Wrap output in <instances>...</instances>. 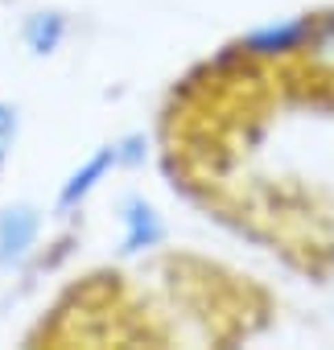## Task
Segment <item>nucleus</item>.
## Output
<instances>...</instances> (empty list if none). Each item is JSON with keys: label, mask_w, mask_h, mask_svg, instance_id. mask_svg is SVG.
Wrapping results in <instances>:
<instances>
[{"label": "nucleus", "mask_w": 334, "mask_h": 350, "mask_svg": "<svg viewBox=\"0 0 334 350\" xmlns=\"http://www.w3.org/2000/svg\"><path fill=\"white\" fill-rule=\"evenodd\" d=\"M38 211L34 206H5L0 211V268H13L17 260H25V252L38 239Z\"/></svg>", "instance_id": "1"}, {"label": "nucleus", "mask_w": 334, "mask_h": 350, "mask_svg": "<svg viewBox=\"0 0 334 350\" xmlns=\"http://www.w3.org/2000/svg\"><path fill=\"white\" fill-rule=\"evenodd\" d=\"M62 38V17L58 13H34L29 25H25V42L34 54H50Z\"/></svg>", "instance_id": "2"}, {"label": "nucleus", "mask_w": 334, "mask_h": 350, "mask_svg": "<svg viewBox=\"0 0 334 350\" xmlns=\"http://www.w3.org/2000/svg\"><path fill=\"white\" fill-rule=\"evenodd\" d=\"M103 169H107V157H95V161H91V165H87L83 173H75V178L66 182V190H62V198H58V206H70L75 198H83V194H87V190L95 186V178H99Z\"/></svg>", "instance_id": "3"}, {"label": "nucleus", "mask_w": 334, "mask_h": 350, "mask_svg": "<svg viewBox=\"0 0 334 350\" xmlns=\"http://www.w3.org/2000/svg\"><path fill=\"white\" fill-rule=\"evenodd\" d=\"M13 136H17V111L9 103H0V169H5V161H9Z\"/></svg>", "instance_id": "4"}]
</instances>
